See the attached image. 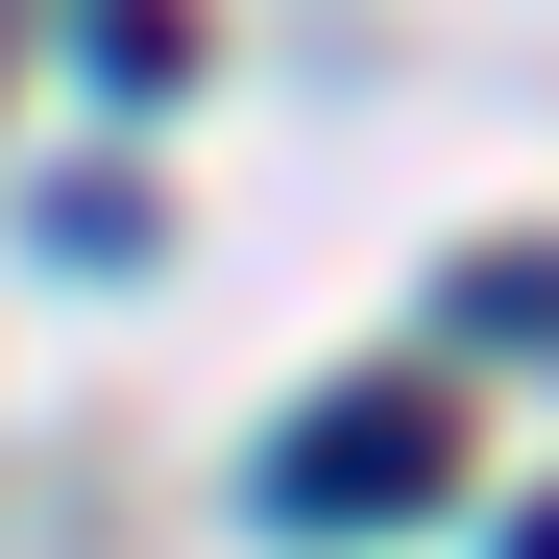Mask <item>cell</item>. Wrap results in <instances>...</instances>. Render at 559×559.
<instances>
[{
    "mask_svg": "<svg viewBox=\"0 0 559 559\" xmlns=\"http://www.w3.org/2000/svg\"><path fill=\"white\" fill-rule=\"evenodd\" d=\"M438 487H462V414L414 390V365H390V390H317L293 438H267V511H293V535H390Z\"/></svg>",
    "mask_w": 559,
    "mask_h": 559,
    "instance_id": "obj_1",
    "label": "cell"
},
{
    "mask_svg": "<svg viewBox=\"0 0 559 559\" xmlns=\"http://www.w3.org/2000/svg\"><path fill=\"white\" fill-rule=\"evenodd\" d=\"M462 317H487V341H559V243H487V267H462Z\"/></svg>",
    "mask_w": 559,
    "mask_h": 559,
    "instance_id": "obj_2",
    "label": "cell"
},
{
    "mask_svg": "<svg viewBox=\"0 0 559 559\" xmlns=\"http://www.w3.org/2000/svg\"><path fill=\"white\" fill-rule=\"evenodd\" d=\"M511 559H559V511H535V535H511Z\"/></svg>",
    "mask_w": 559,
    "mask_h": 559,
    "instance_id": "obj_3",
    "label": "cell"
}]
</instances>
